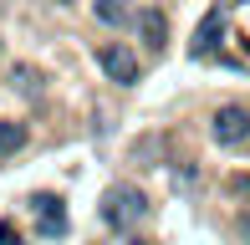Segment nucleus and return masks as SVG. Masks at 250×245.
<instances>
[{
	"label": "nucleus",
	"mask_w": 250,
	"mask_h": 245,
	"mask_svg": "<svg viewBox=\"0 0 250 245\" xmlns=\"http://www.w3.org/2000/svg\"><path fill=\"white\" fill-rule=\"evenodd\" d=\"M102 220H107L112 230H133L148 220V194H143L138 184H112L107 194H102Z\"/></svg>",
	"instance_id": "f257e3e1"
},
{
	"label": "nucleus",
	"mask_w": 250,
	"mask_h": 245,
	"mask_svg": "<svg viewBox=\"0 0 250 245\" xmlns=\"http://www.w3.org/2000/svg\"><path fill=\"white\" fill-rule=\"evenodd\" d=\"M209 138L220 143V148H240V143H250V113H245L240 102L214 107V118H209Z\"/></svg>",
	"instance_id": "f03ea898"
},
{
	"label": "nucleus",
	"mask_w": 250,
	"mask_h": 245,
	"mask_svg": "<svg viewBox=\"0 0 250 245\" xmlns=\"http://www.w3.org/2000/svg\"><path fill=\"white\" fill-rule=\"evenodd\" d=\"M97 66L112 77L118 87H133L143 77V66H138V57H133V46H123V41H107V46L97 51Z\"/></svg>",
	"instance_id": "7ed1b4c3"
},
{
	"label": "nucleus",
	"mask_w": 250,
	"mask_h": 245,
	"mask_svg": "<svg viewBox=\"0 0 250 245\" xmlns=\"http://www.w3.org/2000/svg\"><path fill=\"white\" fill-rule=\"evenodd\" d=\"M220 36H225V5H214L209 16L194 26V46H189V51H194V57H209V51L220 46Z\"/></svg>",
	"instance_id": "20e7f679"
},
{
	"label": "nucleus",
	"mask_w": 250,
	"mask_h": 245,
	"mask_svg": "<svg viewBox=\"0 0 250 245\" xmlns=\"http://www.w3.org/2000/svg\"><path fill=\"white\" fill-rule=\"evenodd\" d=\"M31 209L41 215V235H66V215H62V199L56 194H36Z\"/></svg>",
	"instance_id": "39448f33"
},
{
	"label": "nucleus",
	"mask_w": 250,
	"mask_h": 245,
	"mask_svg": "<svg viewBox=\"0 0 250 245\" xmlns=\"http://www.w3.org/2000/svg\"><path fill=\"white\" fill-rule=\"evenodd\" d=\"M92 16L102 20V26H128V20H133V5H128V0H97Z\"/></svg>",
	"instance_id": "423d86ee"
},
{
	"label": "nucleus",
	"mask_w": 250,
	"mask_h": 245,
	"mask_svg": "<svg viewBox=\"0 0 250 245\" xmlns=\"http://www.w3.org/2000/svg\"><path fill=\"white\" fill-rule=\"evenodd\" d=\"M138 31H143V41H148L153 51H164V36H168V20L158 16V10H143V16H138Z\"/></svg>",
	"instance_id": "0eeeda50"
},
{
	"label": "nucleus",
	"mask_w": 250,
	"mask_h": 245,
	"mask_svg": "<svg viewBox=\"0 0 250 245\" xmlns=\"http://www.w3.org/2000/svg\"><path fill=\"white\" fill-rule=\"evenodd\" d=\"M26 148V122H0V159H10V153H21Z\"/></svg>",
	"instance_id": "6e6552de"
},
{
	"label": "nucleus",
	"mask_w": 250,
	"mask_h": 245,
	"mask_svg": "<svg viewBox=\"0 0 250 245\" xmlns=\"http://www.w3.org/2000/svg\"><path fill=\"white\" fill-rule=\"evenodd\" d=\"M10 82H16V92H36V87H41V77L31 72V66H10Z\"/></svg>",
	"instance_id": "1a4fd4ad"
},
{
	"label": "nucleus",
	"mask_w": 250,
	"mask_h": 245,
	"mask_svg": "<svg viewBox=\"0 0 250 245\" xmlns=\"http://www.w3.org/2000/svg\"><path fill=\"white\" fill-rule=\"evenodd\" d=\"M230 189H235V194H240L245 204H250V174H235V179H230Z\"/></svg>",
	"instance_id": "9d476101"
},
{
	"label": "nucleus",
	"mask_w": 250,
	"mask_h": 245,
	"mask_svg": "<svg viewBox=\"0 0 250 245\" xmlns=\"http://www.w3.org/2000/svg\"><path fill=\"white\" fill-rule=\"evenodd\" d=\"M240 240H250V215H240Z\"/></svg>",
	"instance_id": "9b49d317"
},
{
	"label": "nucleus",
	"mask_w": 250,
	"mask_h": 245,
	"mask_svg": "<svg viewBox=\"0 0 250 245\" xmlns=\"http://www.w3.org/2000/svg\"><path fill=\"white\" fill-rule=\"evenodd\" d=\"M128 245H143V240H128Z\"/></svg>",
	"instance_id": "f8f14e48"
}]
</instances>
